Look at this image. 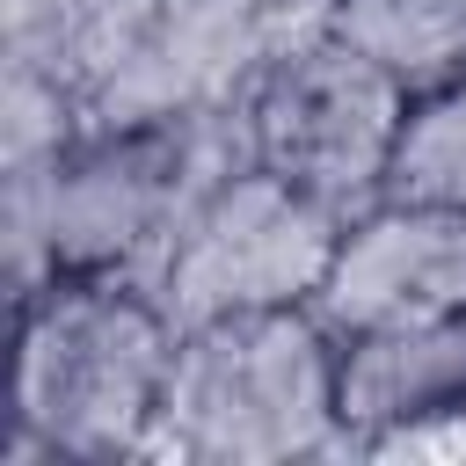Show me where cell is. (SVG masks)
Listing matches in <instances>:
<instances>
[{
    "label": "cell",
    "instance_id": "6da1fadb",
    "mask_svg": "<svg viewBox=\"0 0 466 466\" xmlns=\"http://www.w3.org/2000/svg\"><path fill=\"white\" fill-rule=\"evenodd\" d=\"M15 313L22 328H15L7 466L146 459L182 335L167 306L124 277H51Z\"/></svg>",
    "mask_w": 466,
    "mask_h": 466
},
{
    "label": "cell",
    "instance_id": "7a4b0ae2",
    "mask_svg": "<svg viewBox=\"0 0 466 466\" xmlns=\"http://www.w3.org/2000/svg\"><path fill=\"white\" fill-rule=\"evenodd\" d=\"M335 364L342 335L313 306L197 320L175 335L146 459H197V466L357 459L335 408Z\"/></svg>",
    "mask_w": 466,
    "mask_h": 466
},
{
    "label": "cell",
    "instance_id": "3957f363",
    "mask_svg": "<svg viewBox=\"0 0 466 466\" xmlns=\"http://www.w3.org/2000/svg\"><path fill=\"white\" fill-rule=\"evenodd\" d=\"M248 160H255V138H248V95H240V102H204L153 124L80 131L51 167H15V175H36L58 277H124L153 291L189 211Z\"/></svg>",
    "mask_w": 466,
    "mask_h": 466
},
{
    "label": "cell",
    "instance_id": "277c9868",
    "mask_svg": "<svg viewBox=\"0 0 466 466\" xmlns=\"http://www.w3.org/2000/svg\"><path fill=\"white\" fill-rule=\"evenodd\" d=\"M328 36V0H87L66 87L87 131L240 102L269 58Z\"/></svg>",
    "mask_w": 466,
    "mask_h": 466
},
{
    "label": "cell",
    "instance_id": "5b68a950",
    "mask_svg": "<svg viewBox=\"0 0 466 466\" xmlns=\"http://www.w3.org/2000/svg\"><path fill=\"white\" fill-rule=\"evenodd\" d=\"M342 226H350V211H335L313 189L284 182L277 167L248 160L189 211V226L175 233V248L160 262L153 299L167 306L175 328L313 306L328 284V262L342 248Z\"/></svg>",
    "mask_w": 466,
    "mask_h": 466
},
{
    "label": "cell",
    "instance_id": "8992f818",
    "mask_svg": "<svg viewBox=\"0 0 466 466\" xmlns=\"http://www.w3.org/2000/svg\"><path fill=\"white\" fill-rule=\"evenodd\" d=\"M400 116H408V87L393 73H379L364 51H350L342 36L291 44L248 87L255 160L350 218L364 204H379Z\"/></svg>",
    "mask_w": 466,
    "mask_h": 466
},
{
    "label": "cell",
    "instance_id": "52a82bcc",
    "mask_svg": "<svg viewBox=\"0 0 466 466\" xmlns=\"http://www.w3.org/2000/svg\"><path fill=\"white\" fill-rule=\"evenodd\" d=\"M313 313L335 335L466 313V211L393 204V197L364 204L342 226V248L328 262Z\"/></svg>",
    "mask_w": 466,
    "mask_h": 466
},
{
    "label": "cell",
    "instance_id": "ba28073f",
    "mask_svg": "<svg viewBox=\"0 0 466 466\" xmlns=\"http://www.w3.org/2000/svg\"><path fill=\"white\" fill-rule=\"evenodd\" d=\"M466 400V313L444 320H386V328H357L342 335V364H335V408L350 444L400 430L415 415L459 408Z\"/></svg>",
    "mask_w": 466,
    "mask_h": 466
},
{
    "label": "cell",
    "instance_id": "9c48e42d",
    "mask_svg": "<svg viewBox=\"0 0 466 466\" xmlns=\"http://www.w3.org/2000/svg\"><path fill=\"white\" fill-rule=\"evenodd\" d=\"M328 36L364 51L408 95L466 73V0H328Z\"/></svg>",
    "mask_w": 466,
    "mask_h": 466
},
{
    "label": "cell",
    "instance_id": "30bf717a",
    "mask_svg": "<svg viewBox=\"0 0 466 466\" xmlns=\"http://www.w3.org/2000/svg\"><path fill=\"white\" fill-rule=\"evenodd\" d=\"M379 197L466 211V73L408 95V116H400V138H393Z\"/></svg>",
    "mask_w": 466,
    "mask_h": 466
},
{
    "label": "cell",
    "instance_id": "8fae6325",
    "mask_svg": "<svg viewBox=\"0 0 466 466\" xmlns=\"http://www.w3.org/2000/svg\"><path fill=\"white\" fill-rule=\"evenodd\" d=\"M80 102L58 73L7 58V87H0V175L15 167H51L73 138H80Z\"/></svg>",
    "mask_w": 466,
    "mask_h": 466
},
{
    "label": "cell",
    "instance_id": "7c38bea8",
    "mask_svg": "<svg viewBox=\"0 0 466 466\" xmlns=\"http://www.w3.org/2000/svg\"><path fill=\"white\" fill-rule=\"evenodd\" d=\"M80 7L87 0H0V58L44 66V73L66 80V51H73V29H80Z\"/></svg>",
    "mask_w": 466,
    "mask_h": 466
},
{
    "label": "cell",
    "instance_id": "4fadbf2b",
    "mask_svg": "<svg viewBox=\"0 0 466 466\" xmlns=\"http://www.w3.org/2000/svg\"><path fill=\"white\" fill-rule=\"evenodd\" d=\"M357 459H379V466H466V400L437 408V415H415L400 430L364 437Z\"/></svg>",
    "mask_w": 466,
    "mask_h": 466
}]
</instances>
